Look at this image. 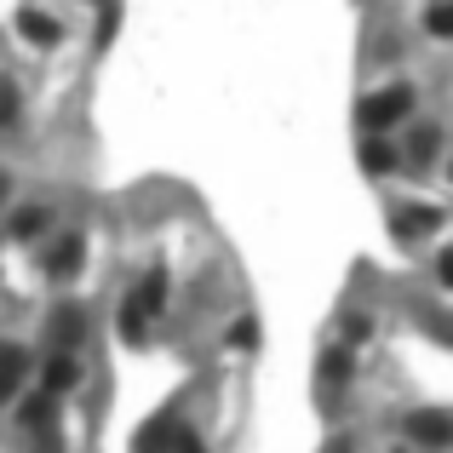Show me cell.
I'll return each instance as SVG.
<instances>
[{
	"instance_id": "6",
	"label": "cell",
	"mask_w": 453,
	"mask_h": 453,
	"mask_svg": "<svg viewBox=\"0 0 453 453\" xmlns=\"http://www.w3.org/2000/svg\"><path fill=\"white\" fill-rule=\"evenodd\" d=\"M81 265H87V235H75V230H69V235H58V242L46 247V276L69 281Z\"/></svg>"
},
{
	"instance_id": "17",
	"label": "cell",
	"mask_w": 453,
	"mask_h": 453,
	"mask_svg": "<svg viewBox=\"0 0 453 453\" xmlns=\"http://www.w3.org/2000/svg\"><path fill=\"white\" fill-rule=\"evenodd\" d=\"M431 155H436V127H419L408 144V161H431Z\"/></svg>"
},
{
	"instance_id": "15",
	"label": "cell",
	"mask_w": 453,
	"mask_h": 453,
	"mask_svg": "<svg viewBox=\"0 0 453 453\" xmlns=\"http://www.w3.org/2000/svg\"><path fill=\"white\" fill-rule=\"evenodd\" d=\"M18 115H23V92L12 87V81H0V133L18 127Z\"/></svg>"
},
{
	"instance_id": "22",
	"label": "cell",
	"mask_w": 453,
	"mask_h": 453,
	"mask_svg": "<svg viewBox=\"0 0 453 453\" xmlns=\"http://www.w3.org/2000/svg\"><path fill=\"white\" fill-rule=\"evenodd\" d=\"M402 453H408V448H402Z\"/></svg>"
},
{
	"instance_id": "3",
	"label": "cell",
	"mask_w": 453,
	"mask_h": 453,
	"mask_svg": "<svg viewBox=\"0 0 453 453\" xmlns=\"http://www.w3.org/2000/svg\"><path fill=\"white\" fill-rule=\"evenodd\" d=\"M402 431H408V442H419V448H453V413L413 408L408 419H402Z\"/></svg>"
},
{
	"instance_id": "16",
	"label": "cell",
	"mask_w": 453,
	"mask_h": 453,
	"mask_svg": "<svg viewBox=\"0 0 453 453\" xmlns=\"http://www.w3.org/2000/svg\"><path fill=\"white\" fill-rule=\"evenodd\" d=\"M425 29H431L436 41H453V0H442V6H431V18H425Z\"/></svg>"
},
{
	"instance_id": "1",
	"label": "cell",
	"mask_w": 453,
	"mask_h": 453,
	"mask_svg": "<svg viewBox=\"0 0 453 453\" xmlns=\"http://www.w3.org/2000/svg\"><path fill=\"white\" fill-rule=\"evenodd\" d=\"M161 310H166V270H150V276L121 299V321H115L121 339L127 344H144L150 339V321L161 316Z\"/></svg>"
},
{
	"instance_id": "13",
	"label": "cell",
	"mask_w": 453,
	"mask_h": 453,
	"mask_svg": "<svg viewBox=\"0 0 453 453\" xmlns=\"http://www.w3.org/2000/svg\"><path fill=\"white\" fill-rule=\"evenodd\" d=\"M344 379H350V356H344V350H327V356H321V385L339 390Z\"/></svg>"
},
{
	"instance_id": "14",
	"label": "cell",
	"mask_w": 453,
	"mask_h": 453,
	"mask_svg": "<svg viewBox=\"0 0 453 453\" xmlns=\"http://www.w3.org/2000/svg\"><path fill=\"white\" fill-rule=\"evenodd\" d=\"M436 224H442V212H436V207H413V212H402V235H431Z\"/></svg>"
},
{
	"instance_id": "8",
	"label": "cell",
	"mask_w": 453,
	"mask_h": 453,
	"mask_svg": "<svg viewBox=\"0 0 453 453\" xmlns=\"http://www.w3.org/2000/svg\"><path fill=\"white\" fill-rule=\"evenodd\" d=\"M46 339H52V350H75V344L87 339V316H81V304H58L52 321H46Z\"/></svg>"
},
{
	"instance_id": "18",
	"label": "cell",
	"mask_w": 453,
	"mask_h": 453,
	"mask_svg": "<svg viewBox=\"0 0 453 453\" xmlns=\"http://www.w3.org/2000/svg\"><path fill=\"white\" fill-rule=\"evenodd\" d=\"M436 281H442V288H453V247H448L442 258H436Z\"/></svg>"
},
{
	"instance_id": "2",
	"label": "cell",
	"mask_w": 453,
	"mask_h": 453,
	"mask_svg": "<svg viewBox=\"0 0 453 453\" xmlns=\"http://www.w3.org/2000/svg\"><path fill=\"white\" fill-rule=\"evenodd\" d=\"M413 110V87L408 81H396V87H379L362 98V110H356V121H362V133H390L396 121H408Z\"/></svg>"
},
{
	"instance_id": "20",
	"label": "cell",
	"mask_w": 453,
	"mask_h": 453,
	"mask_svg": "<svg viewBox=\"0 0 453 453\" xmlns=\"http://www.w3.org/2000/svg\"><path fill=\"white\" fill-rule=\"evenodd\" d=\"M321 453H350V436H333V442L321 448Z\"/></svg>"
},
{
	"instance_id": "7",
	"label": "cell",
	"mask_w": 453,
	"mask_h": 453,
	"mask_svg": "<svg viewBox=\"0 0 453 453\" xmlns=\"http://www.w3.org/2000/svg\"><path fill=\"white\" fill-rule=\"evenodd\" d=\"M81 385V356L75 350H52L41 362V390H52V396H69V390Z\"/></svg>"
},
{
	"instance_id": "21",
	"label": "cell",
	"mask_w": 453,
	"mask_h": 453,
	"mask_svg": "<svg viewBox=\"0 0 453 453\" xmlns=\"http://www.w3.org/2000/svg\"><path fill=\"white\" fill-rule=\"evenodd\" d=\"M6 196H12V178H6V173H0V201H6Z\"/></svg>"
},
{
	"instance_id": "10",
	"label": "cell",
	"mask_w": 453,
	"mask_h": 453,
	"mask_svg": "<svg viewBox=\"0 0 453 453\" xmlns=\"http://www.w3.org/2000/svg\"><path fill=\"white\" fill-rule=\"evenodd\" d=\"M18 35H23L29 46H58V41H64L58 18H46L41 6H23V12H18Z\"/></svg>"
},
{
	"instance_id": "5",
	"label": "cell",
	"mask_w": 453,
	"mask_h": 453,
	"mask_svg": "<svg viewBox=\"0 0 453 453\" xmlns=\"http://www.w3.org/2000/svg\"><path fill=\"white\" fill-rule=\"evenodd\" d=\"M18 431H23V436L58 431V396H52V390H35V396L18 402Z\"/></svg>"
},
{
	"instance_id": "9",
	"label": "cell",
	"mask_w": 453,
	"mask_h": 453,
	"mask_svg": "<svg viewBox=\"0 0 453 453\" xmlns=\"http://www.w3.org/2000/svg\"><path fill=\"white\" fill-rule=\"evenodd\" d=\"M178 436H184V425H178V413H161V419H150L144 431L133 436V453H173Z\"/></svg>"
},
{
	"instance_id": "4",
	"label": "cell",
	"mask_w": 453,
	"mask_h": 453,
	"mask_svg": "<svg viewBox=\"0 0 453 453\" xmlns=\"http://www.w3.org/2000/svg\"><path fill=\"white\" fill-rule=\"evenodd\" d=\"M29 367H35V362H29V350H23L18 339H0V408H6V402H18Z\"/></svg>"
},
{
	"instance_id": "19",
	"label": "cell",
	"mask_w": 453,
	"mask_h": 453,
	"mask_svg": "<svg viewBox=\"0 0 453 453\" xmlns=\"http://www.w3.org/2000/svg\"><path fill=\"white\" fill-rule=\"evenodd\" d=\"M173 453H207V448H201V436L184 425V436H178V448H173Z\"/></svg>"
},
{
	"instance_id": "11",
	"label": "cell",
	"mask_w": 453,
	"mask_h": 453,
	"mask_svg": "<svg viewBox=\"0 0 453 453\" xmlns=\"http://www.w3.org/2000/svg\"><path fill=\"white\" fill-rule=\"evenodd\" d=\"M46 224H52V212H46V207H18L6 230H12V242H35V235H46Z\"/></svg>"
},
{
	"instance_id": "12",
	"label": "cell",
	"mask_w": 453,
	"mask_h": 453,
	"mask_svg": "<svg viewBox=\"0 0 453 453\" xmlns=\"http://www.w3.org/2000/svg\"><path fill=\"white\" fill-rule=\"evenodd\" d=\"M362 166L367 173H390V166H396V155H390V144L379 133H367V144H362Z\"/></svg>"
}]
</instances>
